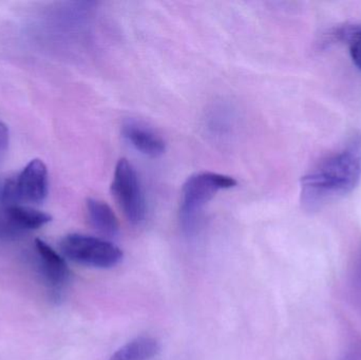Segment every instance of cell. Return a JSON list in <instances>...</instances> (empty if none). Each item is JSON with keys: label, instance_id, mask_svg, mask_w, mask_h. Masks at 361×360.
<instances>
[{"label": "cell", "instance_id": "6da1fadb", "mask_svg": "<svg viewBox=\"0 0 361 360\" xmlns=\"http://www.w3.org/2000/svg\"><path fill=\"white\" fill-rule=\"evenodd\" d=\"M361 180V132L316 163L300 182V202L307 211L322 209L351 194Z\"/></svg>", "mask_w": 361, "mask_h": 360}, {"label": "cell", "instance_id": "7a4b0ae2", "mask_svg": "<svg viewBox=\"0 0 361 360\" xmlns=\"http://www.w3.org/2000/svg\"><path fill=\"white\" fill-rule=\"evenodd\" d=\"M235 185L237 181L233 178L212 171L190 175L182 188L180 220L183 230L192 232L205 205L221 190H231Z\"/></svg>", "mask_w": 361, "mask_h": 360}, {"label": "cell", "instance_id": "3957f363", "mask_svg": "<svg viewBox=\"0 0 361 360\" xmlns=\"http://www.w3.org/2000/svg\"><path fill=\"white\" fill-rule=\"evenodd\" d=\"M59 247L68 259L90 268H114L123 259L120 247L104 239L86 235H68L61 241Z\"/></svg>", "mask_w": 361, "mask_h": 360}, {"label": "cell", "instance_id": "277c9868", "mask_svg": "<svg viewBox=\"0 0 361 360\" xmlns=\"http://www.w3.org/2000/svg\"><path fill=\"white\" fill-rule=\"evenodd\" d=\"M111 192L121 211L133 225L144 222L147 213L145 194L135 167L126 159H121L114 170Z\"/></svg>", "mask_w": 361, "mask_h": 360}, {"label": "cell", "instance_id": "5b68a950", "mask_svg": "<svg viewBox=\"0 0 361 360\" xmlns=\"http://www.w3.org/2000/svg\"><path fill=\"white\" fill-rule=\"evenodd\" d=\"M49 192V175L42 161L32 160L18 175L2 182V198L6 205L39 204Z\"/></svg>", "mask_w": 361, "mask_h": 360}, {"label": "cell", "instance_id": "8992f818", "mask_svg": "<svg viewBox=\"0 0 361 360\" xmlns=\"http://www.w3.org/2000/svg\"><path fill=\"white\" fill-rule=\"evenodd\" d=\"M123 137L141 154L152 158L162 156L166 150V143L160 135L137 120H129L123 124Z\"/></svg>", "mask_w": 361, "mask_h": 360}, {"label": "cell", "instance_id": "52a82bcc", "mask_svg": "<svg viewBox=\"0 0 361 360\" xmlns=\"http://www.w3.org/2000/svg\"><path fill=\"white\" fill-rule=\"evenodd\" d=\"M35 249L42 276L51 287L61 289L68 283L70 275L65 259L40 239H36Z\"/></svg>", "mask_w": 361, "mask_h": 360}, {"label": "cell", "instance_id": "ba28073f", "mask_svg": "<svg viewBox=\"0 0 361 360\" xmlns=\"http://www.w3.org/2000/svg\"><path fill=\"white\" fill-rule=\"evenodd\" d=\"M86 207L89 221L95 230L108 238L118 236L120 223L116 213L107 203L97 199H88Z\"/></svg>", "mask_w": 361, "mask_h": 360}, {"label": "cell", "instance_id": "9c48e42d", "mask_svg": "<svg viewBox=\"0 0 361 360\" xmlns=\"http://www.w3.org/2000/svg\"><path fill=\"white\" fill-rule=\"evenodd\" d=\"M6 213L11 223L21 235L29 230H38L52 220L48 213L23 205H8Z\"/></svg>", "mask_w": 361, "mask_h": 360}, {"label": "cell", "instance_id": "30bf717a", "mask_svg": "<svg viewBox=\"0 0 361 360\" xmlns=\"http://www.w3.org/2000/svg\"><path fill=\"white\" fill-rule=\"evenodd\" d=\"M160 352V345L154 338L140 337L118 349L109 360H150Z\"/></svg>", "mask_w": 361, "mask_h": 360}, {"label": "cell", "instance_id": "8fae6325", "mask_svg": "<svg viewBox=\"0 0 361 360\" xmlns=\"http://www.w3.org/2000/svg\"><path fill=\"white\" fill-rule=\"evenodd\" d=\"M333 36L348 42L352 61L361 70V25H345L335 31Z\"/></svg>", "mask_w": 361, "mask_h": 360}, {"label": "cell", "instance_id": "7c38bea8", "mask_svg": "<svg viewBox=\"0 0 361 360\" xmlns=\"http://www.w3.org/2000/svg\"><path fill=\"white\" fill-rule=\"evenodd\" d=\"M6 209L8 205L4 204L2 198V183H0V240H10L21 236L20 232L11 223Z\"/></svg>", "mask_w": 361, "mask_h": 360}, {"label": "cell", "instance_id": "4fadbf2b", "mask_svg": "<svg viewBox=\"0 0 361 360\" xmlns=\"http://www.w3.org/2000/svg\"><path fill=\"white\" fill-rule=\"evenodd\" d=\"M349 289L352 302L361 311V251L352 268Z\"/></svg>", "mask_w": 361, "mask_h": 360}, {"label": "cell", "instance_id": "5bb4252c", "mask_svg": "<svg viewBox=\"0 0 361 360\" xmlns=\"http://www.w3.org/2000/svg\"><path fill=\"white\" fill-rule=\"evenodd\" d=\"M10 143V132L4 123L0 122V162L4 160Z\"/></svg>", "mask_w": 361, "mask_h": 360}, {"label": "cell", "instance_id": "9a60e30c", "mask_svg": "<svg viewBox=\"0 0 361 360\" xmlns=\"http://www.w3.org/2000/svg\"><path fill=\"white\" fill-rule=\"evenodd\" d=\"M338 360H361V344L352 345Z\"/></svg>", "mask_w": 361, "mask_h": 360}]
</instances>
